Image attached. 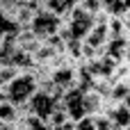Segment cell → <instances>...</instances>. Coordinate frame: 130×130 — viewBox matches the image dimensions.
<instances>
[{"label":"cell","instance_id":"obj_1","mask_svg":"<svg viewBox=\"0 0 130 130\" xmlns=\"http://www.w3.org/2000/svg\"><path fill=\"white\" fill-rule=\"evenodd\" d=\"M41 89V80L34 71L18 73L11 82L0 85V98H9L18 107H27V103L34 98V94Z\"/></svg>","mask_w":130,"mask_h":130},{"label":"cell","instance_id":"obj_2","mask_svg":"<svg viewBox=\"0 0 130 130\" xmlns=\"http://www.w3.org/2000/svg\"><path fill=\"white\" fill-rule=\"evenodd\" d=\"M96 25V14L89 11L87 7L78 5L66 18H64V27H62V37L69 41V39H75V41H85L89 37V32L94 30Z\"/></svg>","mask_w":130,"mask_h":130},{"label":"cell","instance_id":"obj_3","mask_svg":"<svg viewBox=\"0 0 130 130\" xmlns=\"http://www.w3.org/2000/svg\"><path fill=\"white\" fill-rule=\"evenodd\" d=\"M27 27H30L39 39H48V37H55V34L62 32L64 18L57 16V14H53L48 7H41V9L34 14V18H32V23H30Z\"/></svg>","mask_w":130,"mask_h":130},{"label":"cell","instance_id":"obj_4","mask_svg":"<svg viewBox=\"0 0 130 130\" xmlns=\"http://www.w3.org/2000/svg\"><path fill=\"white\" fill-rule=\"evenodd\" d=\"M57 107H62V98L55 96V94H50V91L39 89V91L34 94V98L27 103L25 110H27V114H37V117H41V119H50Z\"/></svg>","mask_w":130,"mask_h":130},{"label":"cell","instance_id":"obj_5","mask_svg":"<svg viewBox=\"0 0 130 130\" xmlns=\"http://www.w3.org/2000/svg\"><path fill=\"white\" fill-rule=\"evenodd\" d=\"M62 105H64V110L69 112V117H71L73 121H82L85 117H89V112H87V101H85V89H80V87L69 89V91L62 96Z\"/></svg>","mask_w":130,"mask_h":130},{"label":"cell","instance_id":"obj_6","mask_svg":"<svg viewBox=\"0 0 130 130\" xmlns=\"http://www.w3.org/2000/svg\"><path fill=\"white\" fill-rule=\"evenodd\" d=\"M27 110L14 105L9 98H0V123H23Z\"/></svg>","mask_w":130,"mask_h":130},{"label":"cell","instance_id":"obj_7","mask_svg":"<svg viewBox=\"0 0 130 130\" xmlns=\"http://www.w3.org/2000/svg\"><path fill=\"white\" fill-rule=\"evenodd\" d=\"M103 11H107L112 18H123L126 14H130V0H105Z\"/></svg>","mask_w":130,"mask_h":130},{"label":"cell","instance_id":"obj_8","mask_svg":"<svg viewBox=\"0 0 130 130\" xmlns=\"http://www.w3.org/2000/svg\"><path fill=\"white\" fill-rule=\"evenodd\" d=\"M82 0H50L46 7L53 11V14H57V16H62V18H66L78 5H80Z\"/></svg>","mask_w":130,"mask_h":130},{"label":"cell","instance_id":"obj_9","mask_svg":"<svg viewBox=\"0 0 130 130\" xmlns=\"http://www.w3.org/2000/svg\"><path fill=\"white\" fill-rule=\"evenodd\" d=\"M23 128L25 130H55L53 126H50L48 119H41V117H37V114H25Z\"/></svg>","mask_w":130,"mask_h":130},{"label":"cell","instance_id":"obj_10","mask_svg":"<svg viewBox=\"0 0 130 130\" xmlns=\"http://www.w3.org/2000/svg\"><path fill=\"white\" fill-rule=\"evenodd\" d=\"M75 130H98L96 128V119H94V117H85L82 121H78Z\"/></svg>","mask_w":130,"mask_h":130},{"label":"cell","instance_id":"obj_11","mask_svg":"<svg viewBox=\"0 0 130 130\" xmlns=\"http://www.w3.org/2000/svg\"><path fill=\"white\" fill-rule=\"evenodd\" d=\"M39 2H41V5H43V7H46V5H48V2H50V0H39Z\"/></svg>","mask_w":130,"mask_h":130},{"label":"cell","instance_id":"obj_12","mask_svg":"<svg viewBox=\"0 0 130 130\" xmlns=\"http://www.w3.org/2000/svg\"><path fill=\"white\" fill-rule=\"evenodd\" d=\"M23 130H25V128H23Z\"/></svg>","mask_w":130,"mask_h":130}]
</instances>
